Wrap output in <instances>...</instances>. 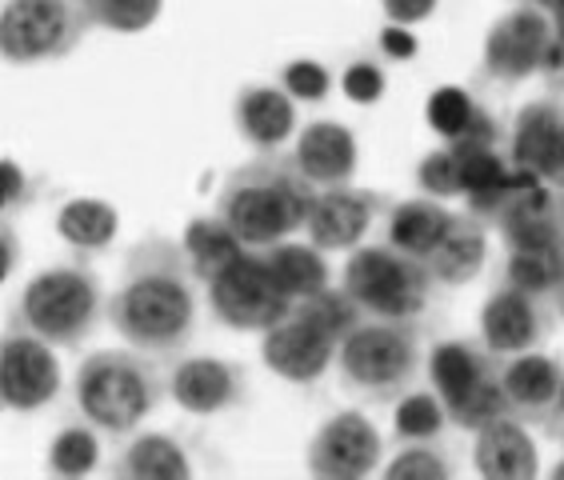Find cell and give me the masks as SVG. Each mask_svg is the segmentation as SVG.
I'll return each mask as SVG.
<instances>
[{
  "label": "cell",
  "instance_id": "cell-15",
  "mask_svg": "<svg viewBox=\"0 0 564 480\" xmlns=\"http://www.w3.org/2000/svg\"><path fill=\"white\" fill-rule=\"evenodd\" d=\"M544 337V317L536 296L521 293V288H497V293L485 301L480 308V340L492 357H521V352H532Z\"/></svg>",
  "mask_w": 564,
  "mask_h": 480
},
{
  "label": "cell",
  "instance_id": "cell-26",
  "mask_svg": "<svg viewBox=\"0 0 564 480\" xmlns=\"http://www.w3.org/2000/svg\"><path fill=\"white\" fill-rule=\"evenodd\" d=\"M264 261H269L272 276L276 284L284 288L289 301H308V296L325 293L328 288V264H325V252L316 249L313 240L308 244H296V240H281V244H272L264 249Z\"/></svg>",
  "mask_w": 564,
  "mask_h": 480
},
{
  "label": "cell",
  "instance_id": "cell-36",
  "mask_svg": "<svg viewBox=\"0 0 564 480\" xmlns=\"http://www.w3.org/2000/svg\"><path fill=\"white\" fill-rule=\"evenodd\" d=\"M473 112H477V105H473V97L460 92V88H436L433 97H429V124H433L445 141H453L456 132L465 129L468 120H473Z\"/></svg>",
  "mask_w": 564,
  "mask_h": 480
},
{
  "label": "cell",
  "instance_id": "cell-4",
  "mask_svg": "<svg viewBox=\"0 0 564 480\" xmlns=\"http://www.w3.org/2000/svg\"><path fill=\"white\" fill-rule=\"evenodd\" d=\"M429 264L392 249V244H365L352 249L345 264V288L357 308L372 320H413L433 296Z\"/></svg>",
  "mask_w": 564,
  "mask_h": 480
},
{
  "label": "cell",
  "instance_id": "cell-8",
  "mask_svg": "<svg viewBox=\"0 0 564 480\" xmlns=\"http://www.w3.org/2000/svg\"><path fill=\"white\" fill-rule=\"evenodd\" d=\"M208 308L213 317L240 332H269L293 313V301L272 276L261 249H245L208 281Z\"/></svg>",
  "mask_w": 564,
  "mask_h": 480
},
{
  "label": "cell",
  "instance_id": "cell-29",
  "mask_svg": "<svg viewBox=\"0 0 564 480\" xmlns=\"http://www.w3.org/2000/svg\"><path fill=\"white\" fill-rule=\"evenodd\" d=\"M564 281V244H549V249H509V264H505V284L521 288L529 296H556Z\"/></svg>",
  "mask_w": 564,
  "mask_h": 480
},
{
  "label": "cell",
  "instance_id": "cell-12",
  "mask_svg": "<svg viewBox=\"0 0 564 480\" xmlns=\"http://www.w3.org/2000/svg\"><path fill=\"white\" fill-rule=\"evenodd\" d=\"M340 340L325 332L321 325L304 317V313H289L281 325H272L261 340V360L269 364L281 381L293 384H316L333 369Z\"/></svg>",
  "mask_w": 564,
  "mask_h": 480
},
{
  "label": "cell",
  "instance_id": "cell-27",
  "mask_svg": "<svg viewBox=\"0 0 564 480\" xmlns=\"http://www.w3.org/2000/svg\"><path fill=\"white\" fill-rule=\"evenodd\" d=\"M117 229H120V217L109 200L76 197V200H65V208L56 212V232H61V237L80 252L109 249L112 237H117Z\"/></svg>",
  "mask_w": 564,
  "mask_h": 480
},
{
  "label": "cell",
  "instance_id": "cell-21",
  "mask_svg": "<svg viewBox=\"0 0 564 480\" xmlns=\"http://www.w3.org/2000/svg\"><path fill=\"white\" fill-rule=\"evenodd\" d=\"M473 465H477V477L485 480H532L541 472L536 445L524 433V421H517V416H500V421L480 428Z\"/></svg>",
  "mask_w": 564,
  "mask_h": 480
},
{
  "label": "cell",
  "instance_id": "cell-25",
  "mask_svg": "<svg viewBox=\"0 0 564 480\" xmlns=\"http://www.w3.org/2000/svg\"><path fill=\"white\" fill-rule=\"evenodd\" d=\"M112 477L124 480H188L193 465L188 452L181 448V440H173L169 433H144L132 440L120 460L112 465Z\"/></svg>",
  "mask_w": 564,
  "mask_h": 480
},
{
  "label": "cell",
  "instance_id": "cell-40",
  "mask_svg": "<svg viewBox=\"0 0 564 480\" xmlns=\"http://www.w3.org/2000/svg\"><path fill=\"white\" fill-rule=\"evenodd\" d=\"M441 0H384V12H389L392 24H421L436 12Z\"/></svg>",
  "mask_w": 564,
  "mask_h": 480
},
{
  "label": "cell",
  "instance_id": "cell-11",
  "mask_svg": "<svg viewBox=\"0 0 564 480\" xmlns=\"http://www.w3.org/2000/svg\"><path fill=\"white\" fill-rule=\"evenodd\" d=\"M380 465V433L365 413H337L316 428L308 472L321 480H365Z\"/></svg>",
  "mask_w": 564,
  "mask_h": 480
},
{
  "label": "cell",
  "instance_id": "cell-41",
  "mask_svg": "<svg viewBox=\"0 0 564 480\" xmlns=\"http://www.w3.org/2000/svg\"><path fill=\"white\" fill-rule=\"evenodd\" d=\"M380 44H384V53L389 56H401V61H409V56L416 53V36L409 33V24H392L380 33Z\"/></svg>",
  "mask_w": 564,
  "mask_h": 480
},
{
  "label": "cell",
  "instance_id": "cell-32",
  "mask_svg": "<svg viewBox=\"0 0 564 480\" xmlns=\"http://www.w3.org/2000/svg\"><path fill=\"white\" fill-rule=\"evenodd\" d=\"M448 425V408L436 393H413L397 404V416H392V428L401 440H433L441 437Z\"/></svg>",
  "mask_w": 564,
  "mask_h": 480
},
{
  "label": "cell",
  "instance_id": "cell-44",
  "mask_svg": "<svg viewBox=\"0 0 564 480\" xmlns=\"http://www.w3.org/2000/svg\"><path fill=\"white\" fill-rule=\"evenodd\" d=\"M549 17H553L556 41H561V48H564V0H556L553 9H549ZM561 80H564V73H561Z\"/></svg>",
  "mask_w": 564,
  "mask_h": 480
},
{
  "label": "cell",
  "instance_id": "cell-7",
  "mask_svg": "<svg viewBox=\"0 0 564 480\" xmlns=\"http://www.w3.org/2000/svg\"><path fill=\"white\" fill-rule=\"evenodd\" d=\"M93 29L80 0H4L0 53L9 65L61 61Z\"/></svg>",
  "mask_w": 564,
  "mask_h": 480
},
{
  "label": "cell",
  "instance_id": "cell-42",
  "mask_svg": "<svg viewBox=\"0 0 564 480\" xmlns=\"http://www.w3.org/2000/svg\"><path fill=\"white\" fill-rule=\"evenodd\" d=\"M0 173H4V208H17V205H21V197H24L21 168H17L12 161H4V164H0Z\"/></svg>",
  "mask_w": 564,
  "mask_h": 480
},
{
  "label": "cell",
  "instance_id": "cell-34",
  "mask_svg": "<svg viewBox=\"0 0 564 480\" xmlns=\"http://www.w3.org/2000/svg\"><path fill=\"white\" fill-rule=\"evenodd\" d=\"M296 313H304V317L313 320V325H321L325 332H333L337 340H345L352 328L360 325V313L357 301L345 293V288H325V293L308 296V301H296Z\"/></svg>",
  "mask_w": 564,
  "mask_h": 480
},
{
  "label": "cell",
  "instance_id": "cell-9",
  "mask_svg": "<svg viewBox=\"0 0 564 480\" xmlns=\"http://www.w3.org/2000/svg\"><path fill=\"white\" fill-rule=\"evenodd\" d=\"M485 73L500 85H517V80L536 77V73L561 77L564 48L556 41L553 17L536 4L505 12L485 36Z\"/></svg>",
  "mask_w": 564,
  "mask_h": 480
},
{
  "label": "cell",
  "instance_id": "cell-35",
  "mask_svg": "<svg viewBox=\"0 0 564 480\" xmlns=\"http://www.w3.org/2000/svg\"><path fill=\"white\" fill-rule=\"evenodd\" d=\"M416 185L436 200H453V197H465V188H460V164H456L453 149H436L421 161L416 168Z\"/></svg>",
  "mask_w": 564,
  "mask_h": 480
},
{
  "label": "cell",
  "instance_id": "cell-19",
  "mask_svg": "<svg viewBox=\"0 0 564 480\" xmlns=\"http://www.w3.org/2000/svg\"><path fill=\"white\" fill-rule=\"evenodd\" d=\"M497 232L505 237L509 249H549V244H564V217L561 200L553 197V185H524L509 197V205L500 208Z\"/></svg>",
  "mask_w": 564,
  "mask_h": 480
},
{
  "label": "cell",
  "instance_id": "cell-43",
  "mask_svg": "<svg viewBox=\"0 0 564 480\" xmlns=\"http://www.w3.org/2000/svg\"><path fill=\"white\" fill-rule=\"evenodd\" d=\"M0 240H4V264H0V273L9 276V273H12V264H17V237H12V232L4 229V237H0Z\"/></svg>",
  "mask_w": 564,
  "mask_h": 480
},
{
  "label": "cell",
  "instance_id": "cell-46",
  "mask_svg": "<svg viewBox=\"0 0 564 480\" xmlns=\"http://www.w3.org/2000/svg\"><path fill=\"white\" fill-rule=\"evenodd\" d=\"M553 301H556V313H561V317H564V281H561V288H556Z\"/></svg>",
  "mask_w": 564,
  "mask_h": 480
},
{
  "label": "cell",
  "instance_id": "cell-14",
  "mask_svg": "<svg viewBox=\"0 0 564 480\" xmlns=\"http://www.w3.org/2000/svg\"><path fill=\"white\" fill-rule=\"evenodd\" d=\"M509 161L517 168H529L544 185L564 188V105L536 100L524 105L512 120Z\"/></svg>",
  "mask_w": 564,
  "mask_h": 480
},
{
  "label": "cell",
  "instance_id": "cell-39",
  "mask_svg": "<svg viewBox=\"0 0 564 480\" xmlns=\"http://www.w3.org/2000/svg\"><path fill=\"white\" fill-rule=\"evenodd\" d=\"M345 92H348V100H357V105H372V100L384 97V73H380L372 61H357V65L345 73Z\"/></svg>",
  "mask_w": 564,
  "mask_h": 480
},
{
  "label": "cell",
  "instance_id": "cell-37",
  "mask_svg": "<svg viewBox=\"0 0 564 480\" xmlns=\"http://www.w3.org/2000/svg\"><path fill=\"white\" fill-rule=\"evenodd\" d=\"M389 480H445L448 477V460L429 445H413L397 452L389 469H384Z\"/></svg>",
  "mask_w": 564,
  "mask_h": 480
},
{
  "label": "cell",
  "instance_id": "cell-31",
  "mask_svg": "<svg viewBox=\"0 0 564 480\" xmlns=\"http://www.w3.org/2000/svg\"><path fill=\"white\" fill-rule=\"evenodd\" d=\"M88 12L93 29H109V33H144L156 17H161L164 0H80Z\"/></svg>",
  "mask_w": 564,
  "mask_h": 480
},
{
  "label": "cell",
  "instance_id": "cell-10",
  "mask_svg": "<svg viewBox=\"0 0 564 480\" xmlns=\"http://www.w3.org/2000/svg\"><path fill=\"white\" fill-rule=\"evenodd\" d=\"M61 393V364L53 345L17 328L0 340V401L9 413H36Z\"/></svg>",
  "mask_w": 564,
  "mask_h": 480
},
{
  "label": "cell",
  "instance_id": "cell-20",
  "mask_svg": "<svg viewBox=\"0 0 564 480\" xmlns=\"http://www.w3.org/2000/svg\"><path fill=\"white\" fill-rule=\"evenodd\" d=\"M232 117H237V132L252 149L261 153H276L281 144H289L296 137V100L281 88L272 85H249L240 88L237 105H232Z\"/></svg>",
  "mask_w": 564,
  "mask_h": 480
},
{
  "label": "cell",
  "instance_id": "cell-22",
  "mask_svg": "<svg viewBox=\"0 0 564 480\" xmlns=\"http://www.w3.org/2000/svg\"><path fill=\"white\" fill-rule=\"evenodd\" d=\"M492 372H497L492 352L477 349V345H465V340H445V345H436L433 357H429L433 393L445 401V408H456L468 393H477Z\"/></svg>",
  "mask_w": 564,
  "mask_h": 480
},
{
  "label": "cell",
  "instance_id": "cell-2",
  "mask_svg": "<svg viewBox=\"0 0 564 480\" xmlns=\"http://www.w3.org/2000/svg\"><path fill=\"white\" fill-rule=\"evenodd\" d=\"M316 185L281 156H261L232 168L217 197V212L228 220L245 249H272L308 225Z\"/></svg>",
  "mask_w": 564,
  "mask_h": 480
},
{
  "label": "cell",
  "instance_id": "cell-45",
  "mask_svg": "<svg viewBox=\"0 0 564 480\" xmlns=\"http://www.w3.org/2000/svg\"><path fill=\"white\" fill-rule=\"evenodd\" d=\"M556 433H561V440H564V389H561V401H556Z\"/></svg>",
  "mask_w": 564,
  "mask_h": 480
},
{
  "label": "cell",
  "instance_id": "cell-1",
  "mask_svg": "<svg viewBox=\"0 0 564 480\" xmlns=\"http://www.w3.org/2000/svg\"><path fill=\"white\" fill-rule=\"evenodd\" d=\"M196 273L173 240H144L124 261V281L109 296V325L132 349L176 352L196 328Z\"/></svg>",
  "mask_w": 564,
  "mask_h": 480
},
{
  "label": "cell",
  "instance_id": "cell-30",
  "mask_svg": "<svg viewBox=\"0 0 564 480\" xmlns=\"http://www.w3.org/2000/svg\"><path fill=\"white\" fill-rule=\"evenodd\" d=\"M100 433V428H97ZM97 433H93V425H68L61 428L53 437V445H48V469H53V477H88V472L100 465V440Z\"/></svg>",
  "mask_w": 564,
  "mask_h": 480
},
{
  "label": "cell",
  "instance_id": "cell-16",
  "mask_svg": "<svg viewBox=\"0 0 564 480\" xmlns=\"http://www.w3.org/2000/svg\"><path fill=\"white\" fill-rule=\"evenodd\" d=\"M173 401L193 416H217L245 401V372L232 360L193 357L173 369Z\"/></svg>",
  "mask_w": 564,
  "mask_h": 480
},
{
  "label": "cell",
  "instance_id": "cell-3",
  "mask_svg": "<svg viewBox=\"0 0 564 480\" xmlns=\"http://www.w3.org/2000/svg\"><path fill=\"white\" fill-rule=\"evenodd\" d=\"M156 396H161L156 364L137 352H93L76 372V408L88 425L109 437L137 433L144 416L156 408Z\"/></svg>",
  "mask_w": 564,
  "mask_h": 480
},
{
  "label": "cell",
  "instance_id": "cell-6",
  "mask_svg": "<svg viewBox=\"0 0 564 480\" xmlns=\"http://www.w3.org/2000/svg\"><path fill=\"white\" fill-rule=\"evenodd\" d=\"M416 364H421V345L409 320H372V325L360 320L337 349V369L345 384L372 401L401 396L413 384Z\"/></svg>",
  "mask_w": 564,
  "mask_h": 480
},
{
  "label": "cell",
  "instance_id": "cell-18",
  "mask_svg": "<svg viewBox=\"0 0 564 480\" xmlns=\"http://www.w3.org/2000/svg\"><path fill=\"white\" fill-rule=\"evenodd\" d=\"M293 164L316 188L348 185L357 176V164H360L357 137L340 120H313V124H304L296 132Z\"/></svg>",
  "mask_w": 564,
  "mask_h": 480
},
{
  "label": "cell",
  "instance_id": "cell-47",
  "mask_svg": "<svg viewBox=\"0 0 564 480\" xmlns=\"http://www.w3.org/2000/svg\"><path fill=\"white\" fill-rule=\"evenodd\" d=\"M524 4H536V9L549 12V9H553V4H556V0H524Z\"/></svg>",
  "mask_w": 564,
  "mask_h": 480
},
{
  "label": "cell",
  "instance_id": "cell-24",
  "mask_svg": "<svg viewBox=\"0 0 564 480\" xmlns=\"http://www.w3.org/2000/svg\"><path fill=\"white\" fill-rule=\"evenodd\" d=\"M448 225H453V212L436 197L404 200V205L392 208V217H389V244L409 252V257H416V261H424V257L445 240Z\"/></svg>",
  "mask_w": 564,
  "mask_h": 480
},
{
  "label": "cell",
  "instance_id": "cell-28",
  "mask_svg": "<svg viewBox=\"0 0 564 480\" xmlns=\"http://www.w3.org/2000/svg\"><path fill=\"white\" fill-rule=\"evenodd\" d=\"M240 252H245V244H240V237L232 229H228V220L220 217H196L188 220L185 229V257L188 264H193L196 281H213V276L225 269L228 261H237Z\"/></svg>",
  "mask_w": 564,
  "mask_h": 480
},
{
  "label": "cell",
  "instance_id": "cell-5",
  "mask_svg": "<svg viewBox=\"0 0 564 480\" xmlns=\"http://www.w3.org/2000/svg\"><path fill=\"white\" fill-rule=\"evenodd\" d=\"M100 284L80 264H56L24 284L17 325L56 349H76L100 320Z\"/></svg>",
  "mask_w": 564,
  "mask_h": 480
},
{
  "label": "cell",
  "instance_id": "cell-23",
  "mask_svg": "<svg viewBox=\"0 0 564 480\" xmlns=\"http://www.w3.org/2000/svg\"><path fill=\"white\" fill-rule=\"evenodd\" d=\"M485 257H489L485 220H477L468 212V217H453L445 240L424 257V264H429V273H433L436 284H468L485 269Z\"/></svg>",
  "mask_w": 564,
  "mask_h": 480
},
{
  "label": "cell",
  "instance_id": "cell-48",
  "mask_svg": "<svg viewBox=\"0 0 564 480\" xmlns=\"http://www.w3.org/2000/svg\"><path fill=\"white\" fill-rule=\"evenodd\" d=\"M553 480H564V460H561V465H556V469H553Z\"/></svg>",
  "mask_w": 564,
  "mask_h": 480
},
{
  "label": "cell",
  "instance_id": "cell-38",
  "mask_svg": "<svg viewBox=\"0 0 564 480\" xmlns=\"http://www.w3.org/2000/svg\"><path fill=\"white\" fill-rule=\"evenodd\" d=\"M284 92L301 105H316V100H325L333 92V77H328L325 65H316V61H293V65L284 68Z\"/></svg>",
  "mask_w": 564,
  "mask_h": 480
},
{
  "label": "cell",
  "instance_id": "cell-49",
  "mask_svg": "<svg viewBox=\"0 0 564 480\" xmlns=\"http://www.w3.org/2000/svg\"><path fill=\"white\" fill-rule=\"evenodd\" d=\"M561 217H564V193H561Z\"/></svg>",
  "mask_w": 564,
  "mask_h": 480
},
{
  "label": "cell",
  "instance_id": "cell-13",
  "mask_svg": "<svg viewBox=\"0 0 564 480\" xmlns=\"http://www.w3.org/2000/svg\"><path fill=\"white\" fill-rule=\"evenodd\" d=\"M380 197L352 185H333L316 193V205L308 212L304 237L313 240L321 252H348L369 237L372 220H377Z\"/></svg>",
  "mask_w": 564,
  "mask_h": 480
},
{
  "label": "cell",
  "instance_id": "cell-33",
  "mask_svg": "<svg viewBox=\"0 0 564 480\" xmlns=\"http://www.w3.org/2000/svg\"><path fill=\"white\" fill-rule=\"evenodd\" d=\"M460 164V188L465 197H477L485 188H497L509 176V164L497 153V144H448Z\"/></svg>",
  "mask_w": 564,
  "mask_h": 480
},
{
  "label": "cell",
  "instance_id": "cell-17",
  "mask_svg": "<svg viewBox=\"0 0 564 480\" xmlns=\"http://www.w3.org/2000/svg\"><path fill=\"white\" fill-rule=\"evenodd\" d=\"M500 389L509 396V413L524 425H549L564 389V372L556 360L541 352H521L500 364Z\"/></svg>",
  "mask_w": 564,
  "mask_h": 480
}]
</instances>
